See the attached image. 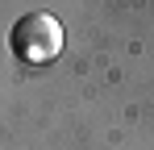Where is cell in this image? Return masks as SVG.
<instances>
[{
    "instance_id": "1",
    "label": "cell",
    "mask_w": 154,
    "mask_h": 150,
    "mask_svg": "<svg viewBox=\"0 0 154 150\" xmlns=\"http://www.w3.org/2000/svg\"><path fill=\"white\" fill-rule=\"evenodd\" d=\"M8 42H13V54L21 63H50L63 50V25L54 21L50 13H25L13 25Z\"/></svg>"
}]
</instances>
